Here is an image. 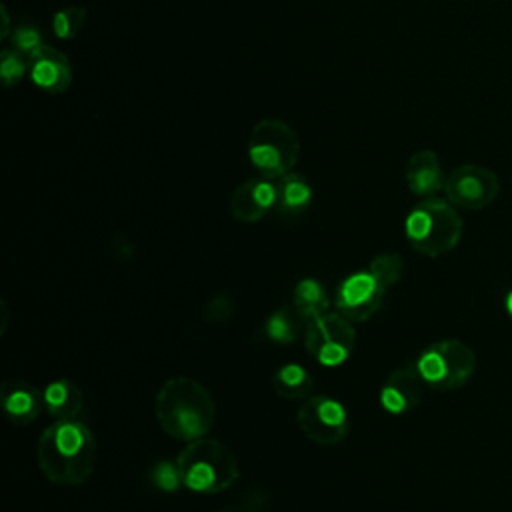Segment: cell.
<instances>
[{
    "mask_svg": "<svg viewBox=\"0 0 512 512\" xmlns=\"http://www.w3.org/2000/svg\"><path fill=\"white\" fill-rule=\"evenodd\" d=\"M340 312H326L304 328V344L308 354L326 368L344 364L354 352L356 330Z\"/></svg>",
    "mask_w": 512,
    "mask_h": 512,
    "instance_id": "cell-7",
    "label": "cell"
},
{
    "mask_svg": "<svg viewBox=\"0 0 512 512\" xmlns=\"http://www.w3.org/2000/svg\"><path fill=\"white\" fill-rule=\"evenodd\" d=\"M44 408L54 420H76L82 412L84 396L82 390L68 378H56L42 390Z\"/></svg>",
    "mask_w": 512,
    "mask_h": 512,
    "instance_id": "cell-16",
    "label": "cell"
},
{
    "mask_svg": "<svg viewBox=\"0 0 512 512\" xmlns=\"http://www.w3.org/2000/svg\"><path fill=\"white\" fill-rule=\"evenodd\" d=\"M8 24H10V14H8L6 4H2V32H0V36H2V38L10 36V28H8Z\"/></svg>",
    "mask_w": 512,
    "mask_h": 512,
    "instance_id": "cell-28",
    "label": "cell"
},
{
    "mask_svg": "<svg viewBox=\"0 0 512 512\" xmlns=\"http://www.w3.org/2000/svg\"><path fill=\"white\" fill-rule=\"evenodd\" d=\"M416 366L426 386L448 392L462 388L474 376L476 354L466 342L444 338L428 344L420 352Z\"/></svg>",
    "mask_w": 512,
    "mask_h": 512,
    "instance_id": "cell-6",
    "label": "cell"
},
{
    "mask_svg": "<svg viewBox=\"0 0 512 512\" xmlns=\"http://www.w3.org/2000/svg\"><path fill=\"white\" fill-rule=\"evenodd\" d=\"M292 306L308 324L328 312L330 298L326 288L316 278H302L292 292Z\"/></svg>",
    "mask_w": 512,
    "mask_h": 512,
    "instance_id": "cell-19",
    "label": "cell"
},
{
    "mask_svg": "<svg viewBox=\"0 0 512 512\" xmlns=\"http://www.w3.org/2000/svg\"><path fill=\"white\" fill-rule=\"evenodd\" d=\"M28 64H30V60L22 52H18L14 48L2 50V54H0V78H2V84L6 88H12L14 84H18L22 80V76L26 74Z\"/></svg>",
    "mask_w": 512,
    "mask_h": 512,
    "instance_id": "cell-23",
    "label": "cell"
},
{
    "mask_svg": "<svg viewBox=\"0 0 512 512\" xmlns=\"http://www.w3.org/2000/svg\"><path fill=\"white\" fill-rule=\"evenodd\" d=\"M424 378L414 364H404L390 372L380 388V406L394 416L408 414L422 402L424 396Z\"/></svg>",
    "mask_w": 512,
    "mask_h": 512,
    "instance_id": "cell-11",
    "label": "cell"
},
{
    "mask_svg": "<svg viewBox=\"0 0 512 512\" xmlns=\"http://www.w3.org/2000/svg\"><path fill=\"white\" fill-rule=\"evenodd\" d=\"M386 290L366 272H354L346 276L336 290V312H340L350 322L370 320L382 306Z\"/></svg>",
    "mask_w": 512,
    "mask_h": 512,
    "instance_id": "cell-10",
    "label": "cell"
},
{
    "mask_svg": "<svg viewBox=\"0 0 512 512\" xmlns=\"http://www.w3.org/2000/svg\"><path fill=\"white\" fill-rule=\"evenodd\" d=\"M154 414L160 428L174 440L204 438L216 418L210 390L190 376H172L156 392Z\"/></svg>",
    "mask_w": 512,
    "mask_h": 512,
    "instance_id": "cell-2",
    "label": "cell"
},
{
    "mask_svg": "<svg viewBox=\"0 0 512 512\" xmlns=\"http://www.w3.org/2000/svg\"><path fill=\"white\" fill-rule=\"evenodd\" d=\"M276 206V180L254 176L234 188L230 196V212L236 220L252 224L262 220Z\"/></svg>",
    "mask_w": 512,
    "mask_h": 512,
    "instance_id": "cell-12",
    "label": "cell"
},
{
    "mask_svg": "<svg viewBox=\"0 0 512 512\" xmlns=\"http://www.w3.org/2000/svg\"><path fill=\"white\" fill-rule=\"evenodd\" d=\"M500 192L496 172L478 164H462L446 176L444 194L450 204L462 210H482L490 206Z\"/></svg>",
    "mask_w": 512,
    "mask_h": 512,
    "instance_id": "cell-9",
    "label": "cell"
},
{
    "mask_svg": "<svg viewBox=\"0 0 512 512\" xmlns=\"http://www.w3.org/2000/svg\"><path fill=\"white\" fill-rule=\"evenodd\" d=\"M276 180V206L282 214H300L312 200V188L308 180L298 172H288Z\"/></svg>",
    "mask_w": 512,
    "mask_h": 512,
    "instance_id": "cell-17",
    "label": "cell"
},
{
    "mask_svg": "<svg viewBox=\"0 0 512 512\" xmlns=\"http://www.w3.org/2000/svg\"><path fill=\"white\" fill-rule=\"evenodd\" d=\"M506 312H508V316H510V320H512V290L506 294Z\"/></svg>",
    "mask_w": 512,
    "mask_h": 512,
    "instance_id": "cell-29",
    "label": "cell"
},
{
    "mask_svg": "<svg viewBox=\"0 0 512 512\" xmlns=\"http://www.w3.org/2000/svg\"><path fill=\"white\" fill-rule=\"evenodd\" d=\"M96 454V438L80 420H54L42 430L36 446L42 474L58 486L84 484L94 472Z\"/></svg>",
    "mask_w": 512,
    "mask_h": 512,
    "instance_id": "cell-1",
    "label": "cell"
},
{
    "mask_svg": "<svg viewBox=\"0 0 512 512\" xmlns=\"http://www.w3.org/2000/svg\"><path fill=\"white\" fill-rule=\"evenodd\" d=\"M84 22H86L84 6H66L54 14L52 30L60 40H72L82 32Z\"/></svg>",
    "mask_w": 512,
    "mask_h": 512,
    "instance_id": "cell-22",
    "label": "cell"
},
{
    "mask_svg": "<svg viewBox=\"0 0 512 512\" xmlns=\"http://www.w3.org/2000/svg\"><path fill=\"white\" fill-rule=\"evenodd\" d=\"M28 60H30V78L40 90L48 94H62L70 88L72 68H70L68 56L62 50L50 44H44Z\"/></svg>",
    "mask_w": 512,
    "mask_h": 512,
    "instance_id": "cell-13",
    "label": "cell"
},
{
    "mask_svg": "<svg viewBox=\"0 0 512 512\" xmlns=\"http://www.w3.org/2000/svg\"><path fill=\"white\" fill-rule=\"evenodd\" d=\"M10 42H12V48L22 52L26 58H30L34 52H38L46 44L42 32L34 24L16 26L10 34Z\"/></svg>",
    "mask_w": 512,
    "mask_h": 512,
    "instance_id": "cell-24",
    "label": "cell"
},
{
    "mask_svg": "<svg viewBox=\"0 0 512 512\" xmlns=\"http://www.w3.org/2000/svg\"><path fill=\"white\" fill-rule=\"evenodd\" d=\"M300 156V140L294 128L278 118L254 124L248 138V158L260 176L280 178L294 170Z\"/></svg>",
    "mask_w": 512,
    "mask_h": 512,
    "instance_id": "cell-5",
    "label": "cell"
},
{
    "mask_svg": "<svg viewBox=\"0 0 512 512\" xmlns=\"http://www.w3.org/2000/svg\"><path fill=\"white\" fill-rule=\"evenodd\" d=\"M272 388L284 400H306L312 396L314 378L304 366L290 362L272 374Z\"/></svg>",
    "mask_w": 512,
    "mask_h": 512,
    "instance_id": "cell-18",
    "label": "cell"
},
{
    "mask_svg": "<svg viewBox=\"0 0 512 512\" xmlns=\"http://www.w3.org/2000/svg\"><path fill=\"white\" fill-rule=\"evenodd\" d=\"M150 480L156 488L160 490H166V492H174L178 490V486L182 484L180 480V472H178V466L176 462H158L152 472H150Z\"/></svg>",
    "mask_w": 512,
    "mask_h": 512,
    "instance_id": "cell-25",
    "label": "cell"
},
{
    "mask_svg": "<svg viewBox=\"0 0 512 512\" xmlns=\"http://www.w3.org/2000/svg\"><path fill=\"white\" fill-rule=\"evenodd\" d=\"M406 184L412 194L422 198H432L436 192L444 190L446 176L438 154L432 150L414 152L406 164Z\"/></svg>",
    "mask_w": 512,
    "mask_h": 512,
    "instance_id": "cell-15",
    "label": "cell"
},
{
    "mask_svg": "<svg viewBox=\"0 0 512 512\" xmlns=\"http://www.w3.org/2000/svg\"><path fill=\"white\" fill-rule=\"evenodd\" d=\"M462 230L464 224L456 206L436 196L418 202L404 222L408 244L430 258L454 250L462 238Z\"/></svg>",
    "mask_w": 512,
    "mask_h": 512,
    "instance_id": "cell-4",
    "label": "cell"
},
{
    "mask_svg": "<svg viewBox=\"0 0 512 512\" xmlns=\"http://www.w3.org/2000/svg\"><path fill=\"white\" fill-rule=\"evenodd\" d=\"M302 328H306V322L292 304L274 310L264 322L266 338L276 344H294L300 338Z\"/></svg>",
    "mask_w": 512,
    "mask_h": 512,
    "instance_id": "cell-20",
    "label": "cell"
},
{
    "mask_svg": "<svg viewBox=\"0 0 512 512\" xmlns=\"http://www.w3.org/2000/svg\"><path fill=\"white\" fill-rule=\"evenodd\" d=\"M368 272L374 276V280H376L384 290H388V288H392V286L402 278L404 262H402L400 254L382 252V254L374 256V258L370 260Z\"/></svg>",
    "mask_w": 512,
    "mask_h": 512,
    "instance_id": "cell-21",
    "label": "cell"
},
{
    "mask_svg": "<svg viewBox=\"0 0 512 512\" xmlns=\"http://www.w3.org/2000/svg\"><path fill=\"white\" fill-rule=\"evenodd\" d=\"M110 250H112V256L118 260V262H126L134 256V244L132 240L122 234V232H116L110 240Z\"/></svg>",
    "mask_w": 512,
    "mask_h": 512,
    "instance_id": "cell-27",
    "label": "cell"
},
{
    "mask_svg": "<svg viewBox=\"0 0 512 512\" xmlns=\"http://www.w3.org/2000/svg\"><path fill=\"white\" fill-rule=\"evenodd\" d=\"M0 400L8 420L18 426L32 424L44 410V394L34 384L20 378L2 382Z\"/></svg>",
    "mask_w": 512,
    "mask_h": 512,
    "instance_id": "cell-14",
    "label": "cell"
},
{
    "mask_svg": "<svg viewBox=\"0 0 512 512\" xmlns=\"http://www.w3.org/2000/svg\"><path fill=\"white\" fill-rule=\"evenodd\" d=\"M182 486L198 494H218L228 490L240 476L236 456L214 438L186 442L176 458Z\"/></svg>",
    "mask_w": 512,
    "mask_h": 512,
    "instance_id": "cell-3",
    "label": "cell"
},
{
    "mask_svg": "<svg viewBox=\"0 0 512 512\" xmlns=\"http://www.w3.org/2000/svg\"><path fill=\"white\" fill-rule=\"evenodd\" d=\"M234 312V302L228 294H214L204 308V318L212 324H220V322H228L230 316Z\"/></svg>",
    "mask_w": 512,
    "mask_h": 512,
    "instance_id": "cell-26",
    "label": "cell"
},
{
    "mask_svg": "<svg viewBox=\"0 0 512 512\" xmlns=\"http://www.w3.org/2000/svg\"><path fill=\"white\" fill-rule=\"evenodd\" d=\"M296 422L300 432L320 446L338 444L348 434L346 408L326 394H312L302 400L296 412Z\"/></svg>",
    "mask_w": 512,
    "mask_h": 512,
    "instance_id": "cell-8",
    "label": "cell"
}]
</instances>
